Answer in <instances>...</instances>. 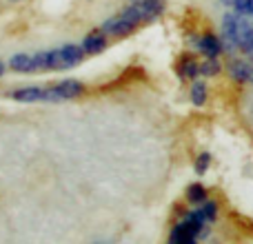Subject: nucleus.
<instances>
[{"instance_id": "obj_17", "label": "nucleus", "mask_w": 253, "mask_h": 244, "mask_svg": "<svg viewBox=\"0 0 253 244\" xmlns=\"http://www.w3.org/2000/svg\"><path fill=\"white\" fill-rule=\"evenodd\" d=\"M220 2L227 4V7H233V4H236V0H220Z\"/></svg>"}, {"instance_id": "obj_21", "label": "nucleus", "mask_w": 253, "mask_h": 244, "mask_svg": "<svg viewBox=\"0 0 253 244\" xmlns=\"http://www.w3.org/2000/svg\"><path fill=\"white\" fill-rule=\"evenodd\" d=\"M9 2H22V0H9Z\"/></svg>"}, {"instance_id": "obj_10", "label": "nucleus", "mask_w": 253, "mask_h": 244, "mask_svg": "<svg viewBox=\"0 0 253 244\" xmlns=\"http://www.w3.org/2000/svg\"><path fill=\"white\" fill-rule=\"evenodd\" d=\"M9 69L16 74H36L34 69V56L31 53H16L9 60Z\"/></svg>"}, {"instance_id": "obj_18", "label": "nucleus", "mask_w": 253, "mask_h": 244, "mask_svg": "<svg viewBox=\"0 0 253 244\" xmlns=\"http://www.w3.org/2000/svg\"><path fill=\"white\" fill-rule=\"evenodd\" d=\"M4 71H7V65H4V62H0V76H2Z\"/></svg>"}, {"instance_id": "obj_15", "label": "nucleus", "mask_w": 253, "mask_h": 244, "mask_svg": "<svg viewBox=\"0 0 253 244\" xmlns=\"http://www.w3.org/2000/svg\"><path fill=\"white\" fill-rule=\"evenodd\" d=\"M209 164H211V153H200V156L196 158V164H193V169H196V173H207V169H209Z\"/></svg>"}, {"instance_id": "obj_5", "label": "nucleus", "mask_w": 253, "mask_h": 244, "mask_svg": "<svg viewBox=\"0 0 253 244\" xmlns=\"http://www.w3.org/2000/svg\"><path fill=\"white\" fill-rule=\"evenodd\" d=\"M84 56H96V53H102L107 49V34L102 29H93L91 34H87L80 42Z\"/></svg>"}, {"instance_id": "obj_11", "label": "nucleus", "mask_w": 253, "mask_h": 244, "mask_svg": "<svg viewBox=\"0 0 253 244\" xmlns=\"http://www.w3.org/2000/svg\"><path fill=\"white\" fill-rule=\"evenodd\" d=\"M189 98L196 107H202L207 102V82L202 80H191V91H189Z\"/></svg>"}, {"instance_id": "obj_2", "label": "nucleus", "mask_w": 253, "mask_h": 244, "mask_svg": "<svg viewBox=\"0 0 253 244\" xmlns=\"http://www.w3.org/2000/svg\"><path fill=\"white\" fill-rule=\"evenodd\" d=\"M84 58V51L80 44H60L56 49L34 53V69L36 71H62L80 65Z\"/></svg>"}, {"instance_id": "obj_13", "label": "nucleus", "mask_w": 253, "mask_h": 244, "mask_svg": "<svg viewBox=\"0 0 253 244\" xmlns=\"http://www.w3.org/2000/svg\"><path fill=\"white\" fill-rule=\"evenodd\" d=\"M220 74V62L218 58H207L205 62H200V76L202 78H213Z\"/></svg>"}, {"instance_id": "obj_7", "label": "nucleus", "mask_w": 253, "mask_h": 244, "mask_svg": "<svg viewBox=\"0 0 253 244\" xmlns=\"http://www.w3.org/2000/svg\"><path fill=\"white\" fill-rule=\"evenodd\" d=\"M193 42H196L198 51H200L202 56H207V58H218L220 53L224 51L222 40H220L218 36H213V34H205V36H200V38H196Z\"/></svg>"}, {"instance_id": "obj_8", "label": "nucleus", "mask_w": 253, "mask_h": 244, "mask_svg": "<svg viewBox=\"0 0 253 244\" xmlns=\"http://www.w3.org/2000/svg\"><path fill=\"white\" fill-rule=\"evenodd\" d=\"M175 69H178V76H180L182 80H196L198 76H200V62H198L193 56L184 53V56L178 60Z\"/></svg>"}, {"instance_id": "obj_6", "label": "nucleus", "mask_w": 253, "mask_h": 244, "mask_svg": "<svg viewBox=\"0 0 253 244\" xmlns=\"http://www.w3.org/2000/svg\"><path fill=\"white\" fill-rule=\"evenodd\" d=\"M11 100L18 102H47V87H20L7 93Z\"/></svg>"}, {"instance_id": "obj_16", "label": "nucleus", "mask_w": 253, "mask_h": 244, "mask_svg": "<svg viewBox=\"0 0 253 244\" xmlns=\"http://www.w3.org/2000/svg\"><path fill=\"white\" fill-rule=\"evenodd\" d=\"M231 9L238 13H242V16L253 18V0H236V4H233Z\"/></svg>"}, {"instance_id": "obj_19", "label": "nucleus", "mask_w": 253, "mask_h": 244, "mask_svg": "<svg viewBox=\"0 0 253 244\" xmlns=\"http://www.w3.org/2000/svg\"><path fill=\"white\" fill-rule=\"evenodd\" d=\"M249 82L253 84V62H251V78H249Z\"/></svg>"}, {"instance_id": "obj_20", "label": "nucleus", "mask_w": 253, "mask_h": 244, "mask_svg": "<svg viewBox=\"0 0 253 244\" xmlns=\"http://www.w3.org/2000/svg\"><path fill=\"white\" fill-rule=\"evenodd\" d=\"M249 118H251V122H253V105H251V111H249Z\"/></svg>"}, {"instance_id": "obj_4", "label": "nucleus", "mask_w": 253, "mask_h": 244, "mask_svg": "<svg viewBox=\"0 0 253 244\" xmlns=\"http://www.w3.org/2000/svg\"><path fill=\"white\" fill-rule=\"evenodd\" d=\"M83 93H84V84L80 80H60V82L47 87V102L74 100V98L83 96Z\"/></svg>"}, {"instance_id": "obj_3", "label": "nucleus", "mask_w": 253, "mask_h": 244, "mask_svg": "<svg viewBox=\"0 0 253 244\" xmlns=\"http://www.w3.org/2000/svg\"><path fill=\"white\" fill-rule=\"evenodd\" d=\"M207 227H209V220L205 218L200 209L189 211L169 233V242L171 244H193L200 238L207 236Z\"/></svg>"}, {"instance_id": "obj_1", "label": "nucleus", "mask_w": 253, "mask_h": 244, "mask_svg": "<svg viewBox=\"0 0 253 244\" xmlns=\"http://www.w3.org/2000/svg\"><path fill=\"white\" fill-rule=\"evenodd\" d=\"M165 7H167V0H133L131 4H126L123 11L107 18L100 25V29L105 31L107 36L123 38V36L133 34L138 27L160 18Z\"/></svg>"}, {"instance_id": "obj_9", "label": "nucleus", "mask_w": 253, "mask_h": 244, "mask_svg": "<svg viewBox=\"0 0 253 244\" xmlns=\"http://www.w3.org/2000/svg\"><path fill=\"white\" fill-rule=\"evenodd\" d=\"M227 71L231 76L233 82H249L251 78V62L249 60H242V58H233L231 62L227 65Z\"/></svg>"}, {"instance_id": "obj_12", "label": "nucleus", "mask_w": 253, "mask_h": 244, "mask_svg": "<svg viewBox=\"0 0 253 244\" xmlns=\"http://www.w3.org/2000/svg\"><path fill=\"white\" fill-rule=\"evenodd\" d=\"M187 200L191 202V204H202V202L207 200V189L198 182L191 184V187L187 189Z\"/></svg>"}, {"instance_id": "obj_14", "label": "nucleus", "mask_w": 253, "mask_h": 244, "mask_svg": "<svg viewBox=\"0 0 253 244\" xmlns=\"http://www.w3.org/2000/svg\"><path fill=\"white\" fill-rule=\"evenodd\" d=\"M198 209L205 213V218L209 220V222H215V218H218V204H215L213 200H205L202 204H198Z\"/></svg>"}]
</instances>
